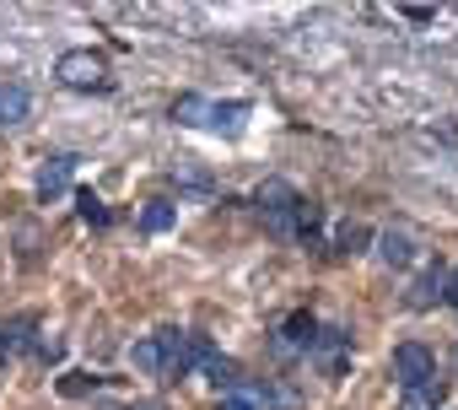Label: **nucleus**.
<instances>
[{"mask_svg": "<svg viewBox=\"0 0 458 410\" xmlns=\"http://www.w3.org/2000/svg\"><path fill=\"white\" fill-rule=\"evenodd\" d=\"M157 340H162V372H167V378H183L189 367H199V362L210 356V346H205L199 335H189V329H162Z\"/></svg>", "mask_w": 458, "mask_h": 410, "instance_id": "nucleus-1", "label": "nucleus"}, {"mask_svg": "<svg viewBox=\"0 0 458 410\" xmlns=\"http://www.w3.org/2000/svg\"><path fill=\"white\" fill-rule=\"evenodd\" d=\"M55 76L65 81V87H103L108 81V65H103V55H92V49H71V55H60V65H55Z\"/></svg>", "mask_w": 458, "mask_h": 410, "instance_id": "nucleus-2", "label": "nucleus"}, {"mask_svg": "<svg viewBox=\"0 0 458 410\" xmlns=\"http://www.w3.org/2000/svg\"><path fill=\"white\" fill-rule=\"evenodd\" d=\"M394 378H399L404 389H420L426 378H437L431 351H426V346H415V340H410V346H399V351H394Z\"/></svg>", "mask_w": 458, "mask_h": 410, "instance_id": "nucleus-3", "label": "nucleus"}, {"mask_svg": "<svg viewBox=\"0 0 458 410\" xmlns=\"http://www.w3.org/2000/svg\"><path fill=\"white\" fill-rule=\"evenodd\" d=\"M254 200H259V211H265L270 222H286L297 205H302V200H297V189H292L286 178H265V184L254 189Z\"/></svg>", "mask_w": 458, "mask_h": 410, "instance_id": "nucleus-4", "label": "nucleus"}, {"mask_svg": "<svg viewBox=\"0 0 458 410\" xmlns=\"http://www.w3.org/2000/svg\"><path fill=\"white\" fill-rule=\"evenodd\" d=\"M71 167H76V157H44V167H38V178H33L38 200H60V194L71 189Z\"/></svg>", "mask_w": 458, "mask_h": 410, "instance_id": "nucleus-5", "label": "nucleus"}, {"mask_svg": "<svg viewBox=\"0 0 458 410\" xmlns=\"http://www.w3.org/2000/svg\"><path fill=\"white\" fill-rule=\"evenodd\" d=\"M442 292H447V281H442V270L431 265V270H420V276H415V286H410V308H431Z\"/></svg>", "mask_w": 458, "mask_h": 410, "instance_id": "nucleus-6", "label": "nucleus"}, {"mask_svg": "<svg viewBox=\"0 0 458 410\" xmlns=\"http://www.w3.org/2000/svg\"><path fill=\"white\" fill-rule=\"evenodd\" d=\"M442 394H447V383H442V378H426L420 389H404L399 410H437V405H442Z\"/></svg>", "mask_w": 458, "mask_h": 410, "instance_id": "nucleus-7", "label": "nucleus"}, {"mask_svg": "<svg viewBox=\"0 0 458 410\" xmlns=\"http://www.w3.org/2000/svg\"><path fill=\"white\" fill-rule=\"evenodd\" d=\"M28 108H33L28 87H0V124H22Z\"/></svg>", "mask_w": 458, "mask_h": 410, "instance_id": "nucleus-8", "label": "nucleus"}, {"mask_svg": "<svg viewBox=\"0 0 458 410\" xmlns=\"http://www.w3.org/2000/svg\"><path fill=\"white\" fill-rule=\"evenodd\" d=\"M243 119H249V103H210V130H226V135H233V130H243Z\"/></svg>", "mask_w": 458, "mask_h": 410, "instance_id": "nucleus-9", "label": "nucleus"}, {"mask_svg": "<svg viewBox=\"0 0 458 410\" xmlns=\"http://www.w3.org/2000/svg\"><path fill=\"white\" fill-rule=\"evenodd\" d=\"M199 367H205V378H210L216 389H233V383H238V362H233V356H216V351H210Z\"/></svg>", "mask_w": 458, "mask_h": 410, "instance_id": "nucleus-10", "label": "nucleus"}, {"mask_svg": "<svg viewBox=\"0 0 458 410\" xmlns=\"http://www.w3.org/2000/svg\"><path fill=\"white\" fill-rule=\"evenodd\" d=\"M377 254H383L388 265H410V260H415V243H410L404 233H383V238H377Z\"/></svg>", "mask_w": 458, "mask_h": 410, "instance_id": "nucleus-11", "label": "nucleus"}, {"mask_svg": "<svg viewBox=\"0 0 458 410\" xmlns=\"http://www.w3.org/2000/svg\"><path fill=\"white\" fill-rule=\"evenodd\" d=\"M173 222H178V211H173L167 200H151L146 211H140V233H167Z\"/></svg>", "mask_w": 458, "mask_h": 410, "instance_id": "nucleus-12", "label": "nucleus"}, {"mask_svg": "<svg viewBox=\"0 0 458 410\" xmlns=\"http://www.w3.org/2000/svg\"><path fill=\"white\" fill-rule=\"evenodd\" d=\"M281 335H286V340H281V346H286V351H292V346H313V335H318V324H313V319H308V313H292V319H286V329H281Z\"/></svg>", "mask_w": 458, "mask_h": 410, "instance_id": "nucleus-13", "label": "nucleus"}, {"mask_svg": "<svg viewBox=\"0 0 458 410\" xmlns=\"http://www.w3.org/2000/svg\"><path fill=\"white\" fill-rule=\"evenodd\" d=\"M130 362H135L140 372H162V340H135V346H130Z\"/></svg>", "mask_w": 458, "mask_h": 410, "instance_id": "nucleus-14", "label": "nucleus"}, {"mask_svg": "<svg viewBox=\"0 0 458 410\" xmlns=\"http://www.w3.org/2000/svg\"><path fill=\"white\" fill-rule=\"evenodd\" d=\"M98 383H103L98 372H65L60 378V394L65 399H87V394H98Z\"/></svg>", "mask_w": 458, "mask_h": 410, "instance_id": "nucleus-15", "label": "nucleus"}, {"mask_svg": "<svg viewBox=\"0 0 458 410\" xmlns=\"http://www.w3.org/2000/svg\"><path fill=\"white\" fill-rule=\"evenodd\" d=\"M28 329H33V313H22V319H12V324H6V335H0L6 356H12V351H22V346H33V335H28Z\"/></svg>", "mask_w": 458, "mask_h": 410, "instance_id": "nucleus-16", "label": "nucleus"}, {"mask_svg": "<svg viewBox=\"0 0 458 410\" xmlns=\"http://www.w3.org/2000/svg\"><path fill=\"white\" fill-rule=\"evenodd\" d=\"M76 211H81V222H92V227H108V205H103L92 189H81V194H76Z\"/></svg>", "mask_w": 458, "mask_h": 410, "instance_id": "nucleus-17", "label": "nucleus"}, {"mask_svg": "<svg viewBox=\"0 0 458 410\" xmlns=\"http://www.w3.org/2000/svg\"><path fill=\"white\" fill-rule=\"evenodd\" d=\"M173 119H178V124H205V119H210V103H205V98H178V103H173Z\"/></svg>", "mask_w": 458, "mask_h": 410, "instance_id": "nucleus-18", "label": "nucleus"}, {"mask_svg": "<svg viewBox=\"0 0 458 410\" xmlns=\"http://www.w3.org/2000/svg\"><path fill=\"white\" fill-rule=\"evenodd\" d=\"M367 238H372V233H367V227H361V222H345V227H340V233H335V243H340V249H345V254H356V243H367Z\"/></svg>", "mask_w": 458, "mask_h": 410, "instance_id": "nucleus-19", "label": "nucleus"}, {"mask_svg": "<svg viewBox=\"0 0 458 410\" xmlns=\"http://www.w3.org/2000/svg\"><path fill=\"white\" fill-rule=\"evenodd\" d=\"M329 346H345V329H324V351ZM329 372H340V356H329Z\"/></svg>", "mask_w": 458, "mask_h": 410, "instance_id": "nucleus-20", "label": "nucleus"}, {"mask_svg": "<svg viewBox=\"0 0 458 410\" xmlns=\"http://www.w3.org/2000/svg\"><path fill=\"white\" fill-rule=\"evenodd\" d=\"M33 351H38V362H60V356H65V346H60V340H38Z\"/></svg>", "mask_w": 458, "mask_h": 410, "instance_id": "nucleus-21", "label": "nucleus"}, {"mask_svg": "<svg viewBox=\"0 0 458 410\" xmlns=\"http://www.w3.org/2000/svg\"><path fill=\"white\" fill-rule=\"evenodd\" d=\"M221 410H254V399H249V394H226Z\"/></svg>", "mask_w": 458, "mask_h": 410, "instance_id": "nucleus-22", "label": "nucleus"}, {"mask_svg": "<svg viewBox=\"0 0 458 410\" xmlns=\"http://www.w3.org/2000/svg\"><path fill=\"white\" fill-rule=\"evenodd\" d=\"M404 17H410V22H431L437 12H431V6H404Z\"/></svg>", "mask_w": 458, "mask_h": 410, "instance_id": "nucleus-23", "label": "nucleus"}, {"mask_svg": "<svg viewBox=\"0 0 458 410\" xmlns=\"http://www.w3.org/2000/svg\"><path fill=\"white\" fill-rule=\"evenodd\" d=\"M442 297H447V303H458V276L447 281V292H442Z\"/></svg>", "mask_w": 458, "mask_h": 410, "instance_id": "nucleus-24", "label": "nucleus"}, {"mask_svg": "<svg viewBox=\"0 0 458 410\" xmlns=\"http://www.w3.org/2000/svg\"><path fill=\"white\" fill-rule=\"evenodd\" d=\"M0 372H6V346H0Z\"/></svg>", "mask_w": 458, "mask_h": 410, "instance_id": "nucleus-25", "label": "nucleus"}]
</instances>
